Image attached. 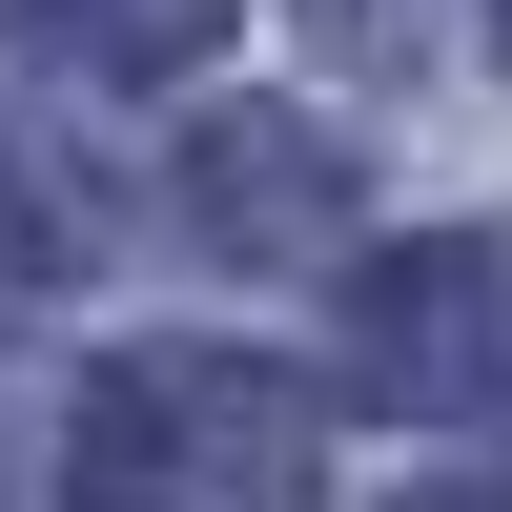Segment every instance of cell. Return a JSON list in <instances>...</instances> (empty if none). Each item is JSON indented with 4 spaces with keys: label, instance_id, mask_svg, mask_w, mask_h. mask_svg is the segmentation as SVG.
<instances>
[{
    "label": "cell",
    "instance_id": "4",
    "mask_svg": "<svg viewBox=\"0 0 512 512\" xmlns=\"http://www.w3.org/2000/svg\"><path fill=\"white\" fill-rule=\"evenodd\" d=\"M226 21H246V0H21V41L62 82H185Z\"/></svg>",
    "mask_w": 512,
    "mask_h": 512
},
{
    "label": "cell",
    "instance_id": "6",
    "mask_svg": "<svg viewBox=\"0 0 512 512\" xmlns=\"http://www.w3.org/2000/svg\"><path fill=\"white\" fill-rule=\"evenodd\" d=\"M308 41H328L349 82H431L451 41H472V0H308Z\"/></svg>",
    "mask_w": 512,
    "mask_h": 512
},
{
    "label": "cell",
    "instance_id": "1",
    "mask_svg": "<svg viewBox=\"0 0 512 512\" xmlns=\"http://www.w3.org/2000/svg\"><path fill=\"white\" fill-rule=\"evenodd\" d=\"M82 512H328V390L246 349H123L62 431Z\"/></svg>",
    "mask_w": 512,
    "mask_h": 512
},
{
    "label": "cell",
    "instance_id": "5",
    "mask_svg": "<svg viewBox=\"0 0 512 512\" xmlns=\"http://www.w3.org/2000/svg\"><path fill=\"white\" fill-rule=\"evenodd\" d=\"M62 267H82V185L21 144V123H0V308H41Z\"/></svg>",
    "mask_w": 512,
    "mask_h": 512
},
{
    "label": "cell",
    "instance_id": "3",
    "mask_svg": "<svg viewBox=\"0 0 512 512\" xmlns=\"http://www.w3.org/2000/svg\"><path fill=\"white\" fill-rule=\"evenodd\" d=\"M185 246L205 267H349V144L308 103H226L185 144Z\"/></svg>",
    "mask_w": 512,
    "mask_h": 512
},
{
    "label": "cell",
    "instance_id": "2",
    "mask_svg": "<svg viewBox=\"0 0 512 512\" xmlns=\"http://www.w3.org/2000/svg\"><path fill=\"white\" fill-rule=\"evenodd\" d=\"M349 390L369 410H431V431L512 410V226L369 246V267H349Z\"/></svg>",
    "mask_w": 512,
    "mask_h": 512
},
{
    "label": "cell",
    "instance_id": "8",
    "mask_svg": "<svg viewBox=\"0 0 512 512\" xmlns=\"http://www.w3.org/2000/svg\"><path fill=\"white\" fill-rule=\"evenodd\" d=\"M492 41H512V0H492Z\"/></svg>",
    "mask_w": 512,
    "mask_h": 512
},
{
    "label": "cell",
    "instance_id": "7",
    "mask_svg": "<svg viewBox=\"0 0 512 512\" xmlns=\"http://www.w3.org/2000/svg\"><path fill=\"white\" fill-rule=\"evenodd\" d=\"M410 512H512V451H492V472H431V492H410Z\"/></svg>",
    "mask_w": 512,
    "mask_h": 512
}]
</instances>
